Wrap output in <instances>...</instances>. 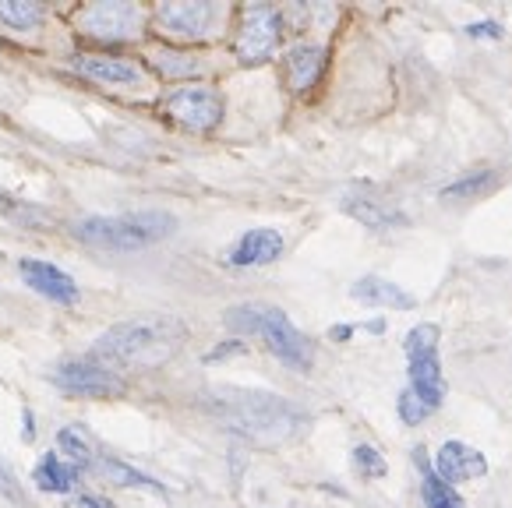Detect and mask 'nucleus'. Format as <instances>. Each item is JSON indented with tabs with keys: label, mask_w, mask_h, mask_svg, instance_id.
I'll return each mask as SVG.
<instances>
[{
	"label": "nucleus",
	"mask_w": 512,
	"mask_h": 508,
	"mask_svg": "<svg viewBox=\"0 0 512 508\" xmlns=\"http://www.w3.org/2000/svg\"><path fill=\"white\" fill-rule=\"evenodd\" d=\"M202 410L216 417L223 427L234 434H244L262 445H276V441H290L301 434L308 424V413L301 406L287 403L283 396L255 389H212L202 396Z\"/></svg>",
	"instance_id": "obj_1"
},
{
	"label": "nucleus",
	"mask_w": 512,
	"mask_h": 508,
	"mask_svg": "<svg viewBox=\"0 0 512 508\" xmlns=\"http://www.w3.org/2000/svg\"><path fill=\"white\" fill-rule=\"evenodd\" d=\"M184 346V325L170 314H149L135 322H121L96 339V357L128 367L166 364Z\"/></svg>",
	"instance_id": "obj_2"
},
{
	"label": "nucleus",
	"mask_w": 512,
	"mask_h": 508,
	"mask_svg": "<svg viewBox=\"0 0 512 508\" xmlns=\"http://www.w3.org/2000/svg\"><path fill=\"white\" fill-rule=\"evenodd\" d=\"M226 325L244 336H262L265 346L276 353L283 364L297 367V371H308L315 350H311V339L304 332L294 329L287 314L279 307H265V304H244V307H230L226 311Z\"/></svg>",
	"instance_id": "obj_3"
},
{
	"label": "nucleus",
	"mask_w": 512,
	"mask_h": 508,
	"mask_svg": "<svg viewBox=\"0 0 512 508\" xmlns=\"http://www.w3.org/2000/svg\"><path fill=\"white\" fill-rule=\"evenodd\" d=\"M177 219L170 212H128V216H89L75 226V237L103 251H138L170 237Z\"/></svg>",
	"instance_id": "obj_4"
},
{
	"label": "nucleus",
	"mask_w": 512,
	"mask_h": 508,
	"mask_svg": "<svg viewBox=\"0 0 512 508\" xmlns=\"http://www.w3.org/2000/svg\"><path fill=\"white\" fill-rule=\"evenodd\" d=\"M403 346H407V360H410V392L428 410H438L445 396L442 360H438V329L435 325H417V329H410Z\"/></svg>",
	"instance_id": "obj_5"
},
{
	"label": "nucleus",
	"mask_w": 512,
	"mask_h": 508,
	"mask_svg": "<svg viewBox=\"0 0 512 508\" xmlns=\"http://www.w3.org/2000/svg\"><path fill=\"white\" fill-rule=\"evenodd\" d=\"M166 113L191 131H209L223 117V99L209 85H188V89H177L166 96Z\"/></svg>",
	"instance_id": "obj_6"
},
{
	"label": "nucleus",
	"mask_w": 512,
	"mask_h": 508,
	"mask_svg": "<svg viewBox=\"0 0 512 508\" xmlns=\"http://www.w3.org/2000/svg\"><path fill=\"white\" fill-rule=\"evenodd\" d=\"M53 385L71 396H89V399H106V396H121L124 381L103 364H92V360H75V364H64L53 371Z\"/></svg>",
	"instance_id": "obj_7"
},
{
	"label": "nucleus",
	"mask_w": 512,
	"mask_h": 508,
	"mask_svg": "<svg viewBox=\"0 0 512 508\" xmlns=\"http://www.w3.org/2000/svg\"><path fill=\"white\" fill-rule=\"evenodd\" d=\"M279 43V15L265 4L244 11L241 36H237V57L244 64H258V60H269L272 50Z\"/></svg>",
	"instance_id": "obj_8"
},
{
	"label": "nucleus",
	"mask_w": 512,
	"mask_h": 508,
	"mask_svg": "<svg viewBox=\"0 0 512 508\" xmlns=\"http://www.w3.org/2000/svg\"><path fill=\"white\" fill-rule=\"evenodd\" d=\"M78 25H82L89 36L96 39H128L138 32L142 25V11L135 4H124V0H110V4H92L78 15Z\"/></svg>",
	"instance_id": "obj_9"
},
{
	"label": "nucleus",
	"mask_w": 512,
	"mask_h": 508,
	"mask_svg": "<svg viewBox=\"0 0 512 508\" xmlns=\"http://www.w3.org/2000/svg\"><path fill=\"white\" fill-rule=\"evenodd\" d=\"M216 15H219L216 4H202V0H195V4H163V8L156 11L159 25H163L166 32H174V36H184V39L209 36Z\"/></svg>",
	"instance_id": "obj_10"
},
{
	"label": "nucleus",
	"mask_w": 512,
	"mask_h": 508,
	"mask_svg": "<svg viewBox=\"0 0 512 508\" xmlns=\"http://www.w3.org/2000/svg\"><path fill=\"white\" fill-rule=\"evenodd\" d=\"M18 272H22L25 283H29L32 290L43 293V297H50V300H57V304H75L78 300L75 279H71L64 269H57V265L36 262V258H22V262H18Z\"/></svg>",
	"instance_id": "obj_11"
},
{
	"label": "nucleus",
	"mask_w": 512,
	"mask_h": 508,
	"mask_svg": "<svg viewBox=\"0 0 512 508\" xmlns=\"http://www.w3.org/2000/svg\"><path fill=\"white\" fill-rule=\"evenodd\" d=\"M488 463L477 449L463 445V441H445L442 449H438V477L445 484H467L474 477H484Z\"/></svg>",
	"instance_id": "obj_12"
},
{
	"label": "nucleus",
	"mask_w": 512,
	"mask_h": 508,
	"mask_svg": "<svg viewBox=\"0 0 512 508\" xmlns=\"http://www.w3.org/2000/svg\"><path fill=\"white\" fill-rule=\"evenodd\" d=\"M279 251H283V237H279V230L262 226V230H248L241 240H237L234 251H230V265H241V269H248V265L276 262Z\"/></svg>",
	"instance_id": "obj_13"
},
{
	"label": "nucleus",
	"mask_w": 512,
	"mask_h": 508,
	"mask_svg": "<svg viewBox=\"0 0 512 508\" xmlns=\"http://www.w3.org/2000/svg\"><path fill=\"white\" fill-rule=\"evenodd\" d=\"M75 68L103 85H145L142 68L121 57H78Z\"/></svg>",
	"instance_id": "obj_14"
},
{
	"label": "nucleus",
	"mask_w": 512,
	"mask_h": 508,
	"mask_svg": "<svg viewBox=\"0 0 512 508\" xmlns=\"http://www.w3.org/2000/svg\"><path fill=\"white\" fill-rule=\"evenodd\" d=\"M343 209H347L350 216L357 219V223L371 226V230H396V226L407 223V216H403V212L396 209V205L378 202V198L347 195V198H343Z\"/></svg>",
	"instance_id": "obj_15"
},
{
	"label": "nucleus",
	"mask_w": 512,
	"mask_h": 508,
	"mask_svg": "<svg viewBox=\"0 0 512 508\" xmlns=\"http://www.w3.org/2000/svg\"><path fill=\"white\" fill-rule=\"evenodd\" d=\"M350 293H354V300L371 304V307H392V311H410V307H417V300L410 297L403 286L389 283V279H378V276H364Z\"/></svg>",
	"instance_id": "obj_16"
},
{
	"label": "nucleus",
	"mask_w": 512,
	"mask_h": 508,
	"mask_svg": "<svg viewBox=\"0 0 512 508\" xmlns=\"http://www.w3.org/2000/svg\"><path fill=\"white\" fill-rule=\"evenodd\" d=\"M322 46H297V50H290L287 57V75H290V85H294L297 92L311 89L318 78V71H322Z\"/></svg>",
	"instance_id": "obj_17"
},
{
	"label": "nucleus",
	"mask_w": 512,
	"mask_h": 508,
	"mask_svg": "<svg viewBox=\"0 0 512 508\" xmlns=\"http://www.w3.org/2000/svg\"><path fill=\"white\" fill-rule=\"evenodd\" d=\"M75 473H78L75 466H64L61 456H43V463L36 466V484L43 487V491L64 494L75 484Z\"/></svg>",
	"instance_id": "obj_18"
},
{
	"label": "nucleus",
	"mask_w": 512,
	"mask_h": 508,
	"mask_svg": "<svg viewBox=\"0 0 512 508\" xmlns=\"http://www.w3.org/2000/svg\"><path fill=\"white\" fill-rule=\"evenodd\" d=\"M498 184L495 170H477V173H467V177H460L456 184H449L442 191V198H449V202H456V198H463V202H470V198H481L488 195L491 187Z\"/></svg>",
	"instance_id": "obj_19"
},
{
	"label": "nucleus",
	"mask_w": 512,
	"mask_h": 508,
	"mask_svg": "<svg viewBox=\"0 0 512 508\" xmlns=\"http://www.w3.org/2000/svg\"><path fill=\"white\" fill-rule=\"evenodd\" d=\"M0 22L11 29H36L43 22V8L29 4V0H0Z\"/></svg>",
	"instance_id": "obj_20"
},
{
	"label": "nucleus",
	"mask_w": 512,
	"mask_h": 508,
	"mask_svg": "<svg viewBox=\"0 0 512 508\" xmlns=\"http://www.w3.org/2000/svg\"><path fill=\"white\" fill-rule=\"evenodd\" d=\"M99 470H103V477H110L113 484H121V487H145V491H163V484H156V480L145 477V473L131 470V466L117 463V459H103V463H99Z\"/></svg>",
	"instance_id": "obj_21"
},
{
	"label": "nucleus",
	"mask_w": 512,
	"mask_h": 508,
	"mask_svg": "<svg viewBox=\"0 0 512 508\" xmlns=\"http://www.w3.org/2000/svg\"><path fill=\"white\" fill-rule=\"evenodd\" d=\"M424 505L428 508H463L460 494L452 491V484H445L442 477H435V473H424Z\"/></svg>",
	"instance_id": "obj_22"
},
{
	"label": "nucleus",
	"mask_w": 512,
	"mask_h": 508,
	"mask_svg": "<svg viewBox=\"0 0 512 508\" xmlns=\"http://www.w3.org/2000/svg\"><path fill=\"white\" fill-rule=\"evenodd\" d=\"M57 445L64 449V456H71L75 470H89L92 466V445L75 431V427H64V431L57 434Z\"/></svg>",
	"instance_id": "obj_23"
},
{
	"label": "nucleus",
	"mask_w": 512,
	"mask_h": 508,
	"mask_svg": "<svg viewBox=\"0 0 512 508\" xmlns=\"http://www.w3.org/2000/svg\"><path fill=\"white\" fill-rule=\"evenodd\" d=\"M156 68L170 78H188V75H198V71H202V60L184 57V53H159Z\"/></svg>",
	"instance_id": "obj_24"
},
{
	"label": "nucleus",
	"mask_w": 512,
	"mask_h": 508,
	"mask_svg": "<svg viewBox=\"0 0 512 508\" xmlns=\"http://www.w3.org/2000/svg\"><path fill=\"white\" fill-rule=\"evenodd\" d=\"M0 212H4L8 219H15V223H22V226H46V223H50V219H46L39 209H32V205H22L18 198L4 195V191H0Z\"/></svg>",
	"instance_id": "obj_25"
},
{
	"label": "nucleus",
	"mask_w": 512,
	"mask_h": 508,
	"mask_svg": "<svg viewBox=\"0 0 512 508\" xmlns=\"http://www.w3.org/2000/svg\"><path fill=\"white\" fill-rule=\"evenodd\" d=\"M354 466L361 470V477H385V459L378 456L371 445H357L354 449Z\"/></svg>",
	"instance_id": "obj_26"
},
{
	"label": "nucleus",
	"mask_w": 512,
	"mask_h": 508,
	"mask_svg": "<svg viewBox=\"0 0 512 508\" xmlns=\"http://www.w3.org/2000/svg\"><path fill=\"white\" fill-rule=\"evenodd\" d=\"M428 413H431V410H428V406H424L421 399H417L410 389L400 396V417L407 420V424H421V420L428 417Z\"/></svg>",
	"instance_id": "obj_27"
},
{
	"label": "nucleus",
	"mask_w": 512,
	"mask_h": 508,
	"mask_svg": "<svg viewBox=\"0 0 512 508\" xmlns=\"http://www.w3.org/2000/svg\"><path fill=\"white\" fill-rule=\"evenodd\" d=\"M0 494H4V498H11V501H22V491L15 487V477L4 470V463H0Z\"/></svg>",
	"instance_id": "obj_28"
},
{
	"label": "nucleus",
	"mask_w": 512,
	"mask_h": 508,
	"mask_svg": "<svg viewBox=\"0 0 512 508\" xmlns=\"http://www.w3.org/2000/svg\"><path fill=\"white\" fill-rule=\"evenodd\" d=\"M467 32H470V36H474V39H484V36L498 39V36H502V29H498L495 22H477V25H470Z\"/></svg>",
	"instance_id": "obj_29"
},
{
	"label": "nucleus",
	"mask_w": 512,
	"mask_h": 508,
	"mask_svg": "<svg viewBox=\"0 0 512 508\" xmlns=\"http://www.w3.org/2000/svg\"><path fill=\"white\" fill-rule=\"evenodd\" d=\"M226 353H244V343H230V346H223V350H212L209 360H219V357H226Z\"/></svg>",
	"instance_id": "obj_30"
},
{
	"label": "nucleus",
	"mask_w": 512,
	"mask_h": 508,
	"mask_svg": "<svg viewBox=\"0 0 512 508\" xmlns=\"http://www.w3.org/2000/svg\"><path fill=\"white\" fill-rule=\"evenodd\" d=\"M332 336H336V339H350V336H354V325H339V329H332Z\"/></svg>",
	"instance_id": "obj_31"
},
{
	"label": "nucleus",
	"mask_w": 512,
	"mask_h": 508,
	"mask_svg": "<svg viewBox=\"0 0 512 508\" xmlns=\"http://www.w3.org/2000/svg\"><path fill=\"white\" fill-rule=\"evenodd\" d=\"M82 505H85V508H110L106 501H96V498H82Z\"/></svg>",
	"instance_id": "obj_32"
}]
</instances>
